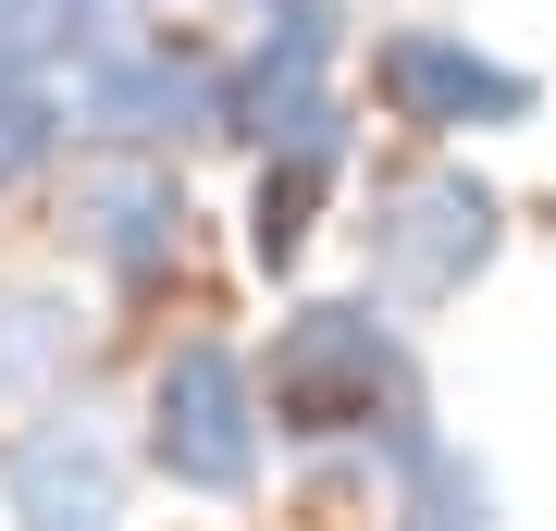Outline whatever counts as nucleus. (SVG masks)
Instances as JSON below:
<instances>
[{"mask_svg": "<svg viewBox=\"0 0 556 531\" xmlns=\"http://www.w3.org/2000/svg\"><path fill=\"white\" fill-rule=\"evenodd\" d=\"M149 457L186 494H248L260 470V383L236 346H174L149 383Z\"/></svg>", "mask_w": 556, "mask_h": 531, "instance_id": "f257e3e1", "label": "nucleus"}, {"mask_svg": "<svg viewBox=\"0 0 556 531\" xmlns=\"http://www.w3.org/2000/svg\"><path fill=\"white\" fill-rule=\"evenodd\" d=\"M408 395V358L371 309H298L273 346V420L285 433H371V408Z\"/></svg>", "mask_w": 556, "mask_h": 531, "instance_id": "f03ea898", "label": "nucleus"}, {"mask_svg": "<svg viewBox=\"0 0 556 531\" xmlns=\"http://www.w3.org/2000/svg\"><path fill=\"white\" fill-rule=\"evenodd\" d=\"M371 260H383V285L396 296H457L495 260V198H482L470 174H396L371 198Z\"/></svg>", "mask_w": 556, "mask_h": 531, "instance_id": "7ed1b4c3", "label": "nucleus"}, {"mask_svg": "<svg viewBox=\"0 0 556 531\" xmlns=\"http://www.w3.org/2000/svg\"><path fill=\"white\" fill-rule=\"evenodd\" d=\"M0 507L25 531H112L124 519V457L87 408H38L0 445Z\"/></svg>", "mask_w": 556, "mask_h": 531, "instance_id": "20e7f679", "label": "nucleus"}, {"mask_svg": "<svg viewBox=\"0 0 556 531\" xmlns=\"http://www.w3.org/2000/svg\"><path fill=\"white\" fill-rule=\"evenodd\" d=\"M75 248L100 260L112 285H161L174 248H186V186L161 174V161H137V149L87 161V186H75Z\"/></svg>", "mask_w": 556, "mask_h": 531, "instance_id": "39448f33", "label": "nucleus"}, {"mask_svg": "<svg viewBox=\"0 0 556 531\" xmlns=\"http://www.w3.org/2000/svg\"><path fill=\"white\" fill-rule=\"evenodd\" d=\"M199 124H223V75L199 50L174 38H137L112 62H87V137L112 149H149V137H199Z\"/></svg>", "mask_w": 556, "mask_h": 531, "instance_id": "423d86ee", "label": "nucleus"}, {"mask_svg": "<svg viewBox=\"0 0 556 531\" xmlns=\"http://www.w3.org/2000/svg\"><path fill=\"white\" fill-rule=\"evenodd\" d=\"M371 87L396 99L408 124H433V137H457V124H519V112H532V75L482 62L470 38H433V25L383 38V50H371Z\"/></svg>", "mask_w": 556, "mask_h": 531, "instance_id": "0eeeda50", "label": "nucleus"}, {"mask_svg": "<svg viewBox=\"0 0 556 531\" xmlns=\"http://www.w3.org/2000/svg\"><path fill=\"white\" fill-rule=\"evenodd\" d=\"M334 161H346V124H334V112H321L309 137H285V149H273V174H260V223H248V248H260V260H298L309 211H321V186H334Z\"/></svg>", "mask_w": 556, "mask_h": 531, "instance_id": "6e6552de", "label": "nucleus"}, {"mask_svg": "<svg viewBox=\"0 0 556 531\" xmlns=\"http://www.w3.org/2000/svg\"><path fill=\"white\" fill-rule=\"evenodd\" d=\"M396 531H482V470L433 433H396Z\"/></svg>", "mask_w": 556, "mask_h": 531, "instance_id": "1a4fd4ad", "label": "nucleus"}, {"mask_svg": "<svg viewBox=\"0 0 556 531\" xmlns=\"http://www.w3.org/2000/svg\"><path fill=\"white\" fill-rule=\"evenodd\" d=\"M100 0H0V87H25V75H50V62H75V50H100Z\"/></svg>", "mask_w": 556, "mask_h": 531, "instance_id": "9d476101", "label": "nucleus"}, {"mask_svg": "<svg viewBox=\"0 0 556 531\" xmlns=\"http://www.w3.org/2000/svg\"><path fill=\"white\" fill-rule=\"evenodd\" d=\"M62 346H75V321H62L50 296H13V309H0V395H13V383H38Z\"/></svg>", "mask_w": 556, "mask_h": 531, "instance_id": "9b49d317", "label": "nucleus"}, {"mask_svg": "<svg viewBox=\"0 0 556 531\" xmlns=\"http://www.w3.org/2000/svg\"><path fill=\"white\" fill-rule=\"evenodd\" d=\"M50 149H62V112H50L38 87H0V198H13L25 174H38Z\"/></svg>", "mask_w": 556, "mask_h": 531, "instance_id": "f8f14e48", "label": "nucleus"}]
</instances>
